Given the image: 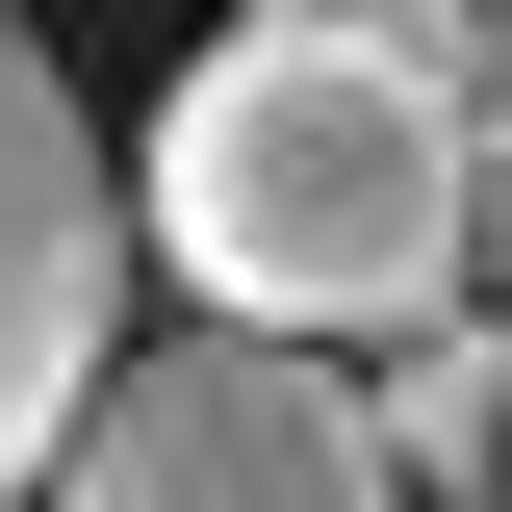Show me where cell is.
I'll list each match as a JSON object with an SVG mask.
<instances>
[{
    "label": "cell",
    "instance_id": "cell-1",
    "mask_svg": "<svg viewBox=\"0 0 512 512\" xmlns=\"http://www.w3.org/2000/svg\"><path fill=\"white\" fill-rule=\"evenodd\" d=\"M128 231L180 256L205 333H308V359H410L487 282V180L410 26H205L128 128Z\"/></svg>",
    "mask_w": 512,
    "mask_h": 512
},
{
    "label": "cell",
    "instance_id": "cell-2",
    "mask_svg": "<svg viewBox=\"0 0 512 512\" xmlns=\"http://www.w3.org/2000/svg\"><path fill=\"white\" fill-rule=\"evenodd\" d=\"M26 512H410V461H384L359 359L308 333H128Z\"/></svg>",
    "mask_w": 512,
    "mask_h": 512
},
{
    "label": "cell",
    "instance_id": "cell-3",
    "mask_svg": "<svg viewBox=\"0 0 512 512\" xmlns=\"http://www.w3.org/2000/svg\"><path fill=\"white\" fill-rule=\"evenodd\" d=\"M128 154H103V103L52 77V26L0 0V512L77 461V410H103V359H128Z\"/></svg>",
    "mask_w": 512,
    "mask_h": 512
},
{
    "label": "cell",
    "instance_id": "cell-4",
    "mask_svg": "<svg viewBox=\"0 0 512 512\" xmlns=\"http://www.w3.org/2000/svg\"><path fill=\"white\" fill-rule=\"evenodd\" d=\"M359 410H384V461H410V487H461V461H487V410H512V308H436Z\"/></svg>",
    "mask_w": 512,
    "mask_h": 512
},
{
    "label": "cell",
    "instance_id": "cell-5",
    "mask_svg": "<svg viewBox=\"0 0 512 512\" xmlns=\"http://www.w3.org/2000/svg\"><path fill=\"white\" fill-rule=\"evenodd\" d=\"M410 52L461 103V180H487V282H512V0H410Z\"/></svg>",
    "mask_w": 512,
    "mask_h": 512
},
{
    "label": "cell",
    "instance_id": "cell-6",
    "mask_svg": "<svg viewBox=\"0 0 512 512\" xmlns=\"http://www.w3.org/2000/svg\"><path fill=\"white\" fill-rule=\"evenodd\" d=\"M436 512H512V410H487V461H461V487H436Z\"/></svg>",
    "mask_w": 512,
    "mask_h": 512
}]
</instances>
